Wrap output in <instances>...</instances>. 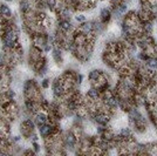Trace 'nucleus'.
<instances>
[{
    "mask_svg": "<svg viewBox=\"0 0 157 156\" xmlns=\"http://www.w3.org/2000/svg\"><path fill=\"white\" fill-rule=\"evenodd\" d=\"M53 94L58 99L64 97L66 95V87H65V83L61 80V78H58L53 82Z\"/></svg>",
    "mask_w": 157,
    "mask_h": 156,
    "instance_id": "nucleus-1",
    "label": "nucleus"
},
{
    "mask_svg": "<svg viewBox=\"0 0 157 156\" xmlns=\"http://www.w3.org/2000/svg\"><path fill=\"white\" fill-rule=\"evenodd\" d=\"M52 130H53V126L52 125L44 123V125L39 126V133H40L41 137H44L45 140L52 137Z\"/></svg>",
    "mask_w": 157,
    "mask_h": 156,
    "instance_id": "nucleus-2",
    "label": "nucleus"
},
{
    "mask_svg": "<svg viewBox=\"0 0 157 156\" xmlns=\"http://www.w3.org/2000/svg\"><path fill=\"white\" fill-rule=\"evenodd\" d=\"M58 29H60L64 33H68V32L74 31L73 25L71 24V21L68 19H61V20H59V22H58Z\"/></svg>",
    "mask_w": 157,
    "mask_h": 156,
    "instance_id": "nucleus-3",
    "label": "nucleus"
},
{
    "mask_svg": "<svg viewBox=\"0 0 157 156\" xmlns=\"http://www.w3.org/2000/svg\"><path fill=\"white\" fill-rule=\"evenodd\" d=\"M111 16H113V13H111V9L110 8H102L101 12H100V21L102 24H108L110 20H111Z\"/></svg>",
    "mask_w": 157,
    "mask_h": 156,
    "instance_id": "nucleus-4",
    "label": "nucleus"
},
{
    "mask_svg": "<svg viewBox=\"0 0 157 156\" xmlns=\"http://www.w3.org/2000/svg\"><path fill=\"white\" fill-rule=\"evenodd\" d=\"M87 97L91 101H98L100 97H101V93L96 87H91L87 92Z\"/></svg>",
    "mask_w": 157,
    "mask_h": 156,
    "instance_id": "nucleus-5",
    "label": "nucleus"
},
{
    "mask_svg": "<svg viewBox=\"0 0 157 156\" xmlns=\"http://www.w3.org/2000/svg\"><path fill=\"white\" fill-rule=\"evenodd\" d=\"M102 71H97V69H94L91 71L89 74H88V79L91 83V87H96V83H97V80L100 79V77L102 75Z\"/></svg>",
    "mask_w": 157,
    "mask_h": 156,
    "instance_id": "nucleus-6",
    "label": "nucleus"
},
{
    "mask_svg": "<svg viewBox=\"0 0 157 156\" xmlns=\"http://www.w3.org/2000/svg\"><path fill=\"white\" fill-rule=\"evenodd\" d=\"M142 31L146 35H150L154 32V21L150 20H146L142 22Z\"/></svg>",
    "mask_w": 157,
    "mask_h": 156,
    "instance_id": "nucleus-7",
    "label": "nucleus"
},
{
    "mask_svg": "<svg viewBox=\"0 0 157 156\" xmlns=\"http://www.w3.org/2000/svg\"><path fill=\"white\" fill-rule=\"evenodd\" d=\"M83 34H86V35H88V34H91L93 32H94V27H93V22H87V21H84V22H81V25H80V28H78Z\"/></svg>",
    "mask_w": 157,
    "mask_h": 156,
    "instance_id": "nucleus-8",
    "label": "nucleus"
},
{
    "mask_svg": "<svg viewBox=\"0 0 157 156\" xmlns=\"http://www.w3.org/2000/svg\"><path fill=\"white\" fill-rule=\"evenodd\" d=\"M47 121H48V115L45 112L41 110V112H38L36 113V115H35V122H36L38 126L44 125V123H47Z\"/></svg>",
    "mask_w": 157,
    "mask_h": 156,
    "instance_id": "nucleus-9",
    "label": "nucleus"
},
{
    "mask_svg": "<svg viewBox=\"0 0 157 156\" xmlns=\"http://www.w3.org/2000/svg\"><path fill=\"white\" fill-rule=\"evenodd\" d=\"M53 52V59L56 62H62V53H61V47L60 46H55L54 48H52Z\"/></svg>",
    "mask_w": 157,
    "mask_h": 156,
    "instance_id": "nucleus-10",
    "label": "nucleus"
},
{
    "mask_svg": "<svg viewBox=\"0 0 157 156\" xmlns=\"http://www.w3.org/2000/svg\"><path fill=\"white\" fill-rule=\"evenodd\" d=\"M144 65L150 68V69H154V71H157V58L156 57H150L146 62Z\"/></svg>",
    "mask_w": 157,
    "mask_h": 156,
    "instance_id": "nucleus-11",
    "label": "nucleus"
},
{
    "mask_svg": "<svg viewBox=\"0 0 157 156\" xmlns=\"http://www.w3.org/2000/svg\"><path fill=\"white\" fill-rule=\"evenodd\" d=\"M0 15H2L4 18H11L12 16V11L9 9V7L7 5H4V4L0 5Z\"/></svg>",
    "mask_w": 157,
    "mask_h": 156,
    "instance_id": "nucleus-12",
    "label": "nucleus"
},
{
    "mask_svg": "<svg viewBox=\"0 0 157 156\" xmlns=\"http://www.w3.org/2000/svg\"><path fill=\"white\" fill-rule=\"evenodd\" d=\"M22 127H24V129H27V130H29V132H33V129H34V123L32 122L31 119H27V120H25V121L22 122Z\"/></svg>",
    "mask_w": 157,
    "mask_h": 156,
    "instance_id": "nucleus-13",
    "label": "nucleus"
},
{
    "mask_svg": "<svg viewBox=\"0 0 157 156\" xmlns=\"http://www.w3.org/2000/svg\"><path fill=\"white\" fill-rule=\"evenodd\" d=\"M46 5L48 9H51L52 12H55L58 7V0H46Z\"/></svg>",
    "mask_w": 157,
    "mask_h": 156,
    "instance_id": "nucleus-14",
    "label": "nucleus"
},
{
    "mask_svg": "<svg viewBox=\"0 0 157 156\" xmlns=\"http://www.w3.org/2000/svg\"><path fill=\"white\" fill-rule=\"evenodd\" d=\"M20 9H21L24 13L29 12V11H31V5H29V2H28L27 0H22V1L20 2Z\"/></svg>",
    "mask_w": 157,
    "mask_h": 156,
    "instance_id": "nucleus-15",
    "label": "nucleus"
},
{
    "mask_svg": "<svg viewBox=\"0 0 157 156\" xmlns=\"http://www.w3.org/2000/svg\"><path fill=\"white\" fill-rule=\"evenodd\" d=\"M117 9H118V12L121 14H126L128 12V5H127V2L126 1H122L121 4H118L117 5Z\"/></svg>",
    "mask_w": 157,
    "mask_h": 156,
    "instance_id": "nucleus-16",
    "label": "nucleus"
},
{
    "mask_svg": "<svg viewBox=\"0 0 157 156\" xmlns=\"http://www.w3.org/2000/svg\"><path fill=\"white\" fill-rule=\"evenodd\" d=\"M49 83H51V81H49L48 79H44V80L41 81V88L47 89V88L49 87Z\"/></svg>",
    "mask_w": 157,
    "mask_h": 156,
    "instance_id": "nucleus-17",
    "label": "nucleus"
},
{
    "mask_svg": "<svg viewBox=\"0 0 157 156\" xmlns=\"http://www.w3.org/2000/svg\"><path fill=\"white\" fill-rule=\"evenodd\" d=\"M75 20H76L78 22H80V24H81V22H84V21H86V16L82 15V14H76V15H75Z\"/></svg>",
    "mask_w": 157,
    "mask_h": 156,
    "instance_id": "nucleus-18",
    "label": "nucleus"
},
{
    "mask_svg": "<svg viewBox=\"0 0 157 156\" xmlns=\"http://www.w3.org/2000/svg\"><path fill=\"white\" fill-rule=\"evenodd\" d=\"M33 148H34V152H35V153H39V152H40V146H39V143H38L36 141L33 142Z\"/></svg>",
    "mask_w": 157,
    "mask_h": 156,
    "instance_id": "nucleus-19",
    "label": "nucleus"
},
{
    "mask_svg": "<svg viewBox=\"0 0 157 156\" xmlns=\"http://www.w3.org/2000/svg\"><path fill=\"white\" fill-rule=\"evenodd\" d=\"M82 80H83V75L82 74H78V75H76V83H82Z\"/></svg>",
    "mask_w": 157,
    "mask_h": 156,
    "instance_id": "nucleus-20",
    "label": "nucleus"
},
{
    "mask_svg": "<svg viewBox=\"0 0 157 156\" xmlns=\"http://www.w3.org/2000/svg\"><path fill=\"white\" fill-rule=\"evenodd\" d=\"M44 51H45V52H51V51H52V46H51L49 44H46V45H45Z\"/></svg>",
    "mask_w": 157,
    "mask_h": 156,
    "instance_id": "nucleus-21",
    "label": "nucleus"
},
{
    "mask_svg": "<svg viewBox=\"0 0 157 156\" xmlns=\"http://www.w3.org/2000/svg\"><path fill=\"white\" fill-rule=\"evenodd\" d=\"M5 65V58L2 54H0V67H2Z\"/></svg>",
    "mask_w": 157,
    "mask_h": 156,
    "instance_id": "nucleus-22",
    "label": "nucleus"
},
{
    "mask_svg": "<svg viewBox=\"0 0 157 156\" xmlns=\"http://www.w3.org/2000/svg\"><path fill=\"white\" fill-rule=\"evenodd\" d=\"M110 1H111V5H118L124 0H110Z\"/></svg>",
    "mask_w": 157,
    "mask_h": 156,
    "instance_id": "nucleus-23",
    "label": "nucleus"
},
{
    "mask_svg": "<svg viewBox=\"0 0 157 156\" xmlns=\"http://www.w3.org/2000/svg\"><path fill=\"white\" fill-rule=\"evenodd\" d=\"M7 94H8V97H9V99H12V97H14V96H15V93H14L13 90H9Z\"/></svg>",
    "mask_w": 157,
    "mask_h": 156,
    "instance_id": "nucleus-24",
    "label": "nucleus"
},
{
    "mask_svg": "<svg viewBox=\"0 0 157 156\" xmlns=\"http://www.w3.org/2000/svg\"><path fill=\"white\" fill-rule=\"evenodd\" d=\"M19 140H20V136H15V137H14V141H15V142L19 141Z\"/></svg>",
    "mask_w": 157,
    "mask_h": 156,
    "instance_id": "nucleus-25",
    "label": "nucleus"
},
{
    "mask_svg": "<svg viewBox=\"0 0 157 156\" xmlns=\"http://www.w3.org/2000/svg\"><path fill=\"white\" fill-rule=\"evenodd\" d=\"M6 1H13V0H6Z\"/></svg>",
    "mask_w": 157,
    "mask_h": 156,
    "instance_id": "nucleus-26",
    "label": "nucleus"
},
{
    "mask_svg": "<svg viewBox=\"0 0 157 156\" xmlns=\"http://www.w3.org/2000/svg\"><path fill=\"white\" fill-rule=\"evenodd\" d=\"M101 1H104V0H101Z\"/></svg>",
    "mask_w": 157,
    "mask_h": 156,
    "instance_id": "nucleus-27",
    "label": "nucleus"
}]
</instances>
